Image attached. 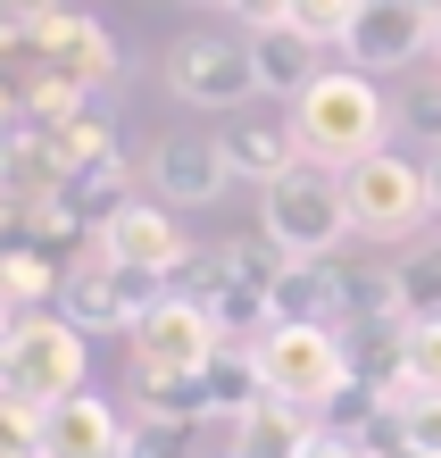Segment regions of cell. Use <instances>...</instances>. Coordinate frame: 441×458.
I'll list each match as a JSON object with an SVG mask.
<instances>
[{
	"label": "cell",
	"mask_w": 441,
	"mask_h": 458,
	"mask_svg": "<svg viewBox=\"0 0 441 458\" xmlns=\"http://www.w3.org/2000/svg\"><path fill=\"white\" fill-rule=\"evenodd\" d=\"M292 133H300V158H309V167L350 175L358 158L392 150V100L375 92V75H358V67H325L317 84L292 100Z\"/></svg>",
	"instance_id": "1"
},
{
	"label": "cell",
	"mask_w": 441,
	"mask_h": 458,
	"mask_svg": "<svg viewBox=\"0 0 441 458\" xmlns=\"http://www.w3.org/2000/svg\"><path fill=\"white\" fill-rule=\"evenodd\" d=\"M84 375H92V334H84V326H67L59 309L17 317L9 342H0V392L25 400V409H59V400L92 392Z\"/></svg>",
	"instance_id": "2"
},
{
	"label": "cell",
	"mask_w": 441,
	"mask_h": 458,
	"mask_svg": "<svg viewBox=\"0 0 441 458\" xmlns=\"http://www.w3.org/2000/svg\"><path fill=\"white\" fill-rule=\"evenodd\" d=\"M259 233L292 259H342L350 250V192L334 167H292L284 183L259 192Z\"/></svg>",
	"instance_id": "3"
},
{
	"label": "cell",
	"mask_w": 441,
	"mask_h": 458,
	"mask_svg": "<svg viewBox=\"0 0 441 458\" xmlns=\"http://www.w3.org/2000/svg\"><path fill=\"white\" fill-rule=\"evenodd\" d=\"M250 367H259V384H267L275 400H300V409H317V417L358 384L342 326H267V334L250 342Z\"/></svg>",
	"instance_id": "4"
},
{
	"label": "cell",
	"mask_w": 441,
	"mask_h": 458,
	"mask_svg": "<svg viewBox=\"0 0 441 458\" xmlns=\"http://www.w3.org/2000/svg\"><path fill=\"white\" fill-rule=\"evenodd\" d=\"M175 284L142 276V267L108 259L100 242H84V250H67V284H59V317L84 334H133L142 326V309H158Z\"/></svg>",
	"instance_id": "5"
},
{
	"label": "cell",
	"mask_w": 441,
	"mask_h": 458,
	"mask_svg": "<svg viewBox=\"0 0 441 458\" xmlns=\"http://www.w3.org/2000/svg\"><path fill=\"white\" fill-rule=\"evenodd\" d=\"M125 350H133V384H175V375H208V359L225 350V326L191 292H167L158 309H142Z\"/></svg>",
	"instance_id": "6"
},
{
	"label": "cell",
	"mask_w": 441,
	"mask_h": 458,
	"mask_svg": "<svg viewBox=\"0 0 441 458\" xmlns=\"http://www.w3.org/2000/svg\"><path fill=\"white\" fill-rule=\"evenodd\" d=\"M342 192H350V225L358 233H417L433 217V175H425V158H408V150L358 158L342 175Z\"/></svg>",
	"instance_id": "7"
},
{
	"label": "cell",
	"mask_w": 441,
	"mask_h": 458,
	"mask_svg": "<svg viewBox=\"0 0 441 458\" xmlns=\"http://www.w3.org/2000/svg\"><path fill=\"white\" fill-rule=\"evenodd\" d=\"M167 92L183 109H250L259 100L250 34H183L167 50Z\"/></svg>",
	"instance_id": "8"
},
{
	"label": "cell",
	"mask_w": 441,
	"mask_h": 458,
	"mask_svg": "<svg viewBox=\"0 0 441 458\" xmlns=\"http://www.w3.org/2000/svg\"><path fill=\"white\" fill-rule=\"evenodd\" d=\"M142 183H150L158 208H216L225 183H233L225 142H216V133H158L150 158H142Z\"/></svg>",
	"instance_id": "9"
},
{
	"label": "cell",
	"mask_w": 441,
	"mask_h": 458,
	"mask_svg": "<svg viewBox=\"0 0 441 458\" xmlns=\"http://www.w3.org/2000/svg\"><path fill=\"white\" fill-rule=\"evenodd\" d=\"M433 25H441L433 0H358V25H350L342 59H350L358 75L417 67V59H425V42H433Z\"/></svg>",
	"instance_id": "10"
},
{
	"label": "cell",
	"mask_w": 441,
	"mask_h": 458,
	"mask_svg": "<svg viewBox=\"0 0 441 458\" xmlns=\"http://www.w3.org/2000/svg\"><path fill=\"white\" fill-rule=\"evenodd\" d=\"M100 250L125 259V267H142V276H158V284H183V267L200 259V250L183 242L175 208H158V200H125L117 217L100 225Z\"/></svg>",
	"instance_id": "11"
},
{
	"label": "cell",
	"mask_w": 441,
	"mask_h": 458,
	"mask_svg": "<svg viewBox=\"0 0 441 458\" xmlns=\"http://www.w3.org/2000/svg\"><path fill=\"white\" fill-rule=\"evenodd\" d=\"M216 142H225L233 183H259V192L284 183L292 167H309V158H300V133H292V109H233Z\"/></svg>",
	"instance_id": "12"
},
{
	"label": "cell",
	"mask_w": 441,
	"mask_h": 458,
	"mask_svg": "<svg viewBox=\"0 0 441 458\" xmlns=\"http://www.w3.org/2000/svg\"><path fill=\"white\" fill-rule=\"evenodd\" d=\"M34 50H42V67L59 75V84H75V92H100L108 75H117V34H108L92 9L50 17L42 34H34Z\"/></svg>",
	"instance_id": "13"
},
{
	"label": "cell",
	"mask_w": 441,
	"mask_h": 458,
	"mask_svg": "<svg viewBox=\"0 0 441 458\" xmlns=\"http://www.w3.org/2000/svg\"><path fill=\"white\" fill-rule=\"evenodd\" d=\"M42 458H125V417L100 392H75L42 409Z\"/></svg>",
	"instance_id": "14"
},
{
	"label": "cell",
	"mask_w": 441,
	"mask_h": 458,
	"mask_svg": "<svg viewBox=\"0 0 441 458\" xmlns=\"http://www.w3.org/2000/svg\"><path fill=\"white\" fill-rule=\"evenodd\" d=\"M317 434H325L317 409H300V400H275V392H267L259 409L233 425V458H300Z\"/></svg>",
	"instance_id": "15"
},
{
	"label": "cell",
	"mask_w": 441,
	"mask_h": 458,
	"mask_svg": "<svg viewBox=\"0 0 441 458\" xmlns=\"http://www.w3.org/2000/svg\"><path fill=\"white\" fill-rule=\"evenodd\" d=\"M275 326H342V259H292L275 284Z\"/></svg>",
	"instance_id": "16"
},
{
	"label": "cell",
	"mask_w": 441,
	"mask_h": 458,
	"mask_svg": "<svg viewBox=\"0 0 441 458\" xmlns=\"http://www.w3.org/2000/svg\"><path fill=\"white\" fill-rule=\"evenodd\" d=\"M250 67H259V100H284V109L325 75V67H317V42H309V34H292V25L250 34Z\"/></svg>",
	"instance_id": "17"
},
{
	"label": "cell",
	"mask_w": 441,
	"mask_h": 458,
	"mask_svg": "<svg viewBox=\"0 0 441 458\" xmlns=\"http://www.w3.org/2000/svg\"><path fill=\"white\" fill-rule=\"evenodd\" d=\"M383 425H392V442H400V450L441 458V392H417V384L383 392Z\"/></svg>",
	"instance_id": "18"
},
{
	"label": "cell",
	"mask_w": 441,
	"mask_h": 458,
	"mask_svg": "<svg viewBox=\"0 0 441 458\" xmlns=\"http://www.w3.org/2000/svg\"><path fill=\"white\" fill-rule=\"evenodd\" d=\"M392 284H400V317H441V242H408L392 259Z\"/></svg>",
	"instance_id": "19"
},
{
	"label": "cell",
	"mask_w": 441,
	"mask_h": 458,
	"mask_svg": "<svg viewBox=\"0 0 441 458\" xmlns=\"http://www.w3.org/2000/svg\"><path fill=\"white\" fill-rule=\"evenodd\" d=\"M350 25H358V0H292V34H309L317 50H325V42L342 50Z\"/></svg>",
	"instance_id": "20"
},
{
	"label": "cell",
	"mask_w": 441,
	"mask_h": 458,
	"mask_svg": "<svg viewBox=\"0 0 441 458\" xmlns=\"http://www.w3.org/2000/svg\"><path fill=\"white\" fill-rule=\"evenodd\" d=\"M125 458H191V425H175V417H133L125 425Z\"/></svg>",
	"instance_id": "21"
},
{
	"label": "cell",
	"mask_w": 441,
	"mask_h": 458,
	"mask_svg": "<svg viewBox=\"0 0 441 458\" xmlns=\"http://www.w3.org/2000/svg\"><path fill=\"white\" fill-rule=\"evenodd\" d=\"M0 458H42V409L0 392Z\"/></svg>",
	"instance_id": "22"
},
{
	"label": "cell",
	"mask_w": 441,
	"mask_h": 458,
	"mask_svg": "<svg viewBox=\"0 0 441 458\" xmlns=\"http://www.w3.org/2000/svg\"><path fill=\"white\" fill-rule=\"evenodd\" d=\"M408 384L441 392V317H417V326H408Z\"/></svg>",
	"instance_id": "23"
},
{
	"label": "cell",
	"mask_w": 441,
	"mask_h": 458,
	"mask_svg": "<svg viewBox=\"0 0 441 458\" xmlns=\"http://www.w3.org/2000/svg\"><path fill=\"white\" fill-rule=\"evenodd\" d=\"M84 9V0H0V34H42L50 17Z\"/></svg>",
	"instance_id": "24"
},
{
	"label": "cell",
	"mask_w": 441,
	"mask_h": 458,
	"mask_svg": "<svg viewBox=\"0 0 441 458\" xmlns=\"http://www.w3.org/2000/svg\"><path fill=\"white\" fill-rule=\"evenodd\" d=\"M242 34H275V25H292V0H225Z\"/></svg>",
	"instance_id": "25"
},
{
	"label": "cell",
	"mask_w": 441,
	"mask_h": 458,
	"mask_svg": "<svg viewBox=\"0 0 441 458\" xmlns=\"http://www.w3.org/2000/svg\"><path fill=\"white\" fill-rule=\"evenodd\" d=\"M300 458H375V442H358V434H317Z\"/></svg>",
	"instance_id": "26"
},
{
	"label": "cell",
	"mask_w": 441,
	"mask_h": 458,
	"mask_svg": "<svg viewBox=\"0 0 441 458\" xmlns=\"http://www.w3.org/2000/svg\"><path fill=\"white\" fill-rule=\"evenodd\" d=\"M17 317H25V309L9 301V284H0V342H9V326H17Z\"/></svg>",
	"instance_id": "27"
},
{
	"label": "cell",
	"mask_w": 441,
	"mask_h": 458,
	"mask_svg": "<svg viewBox=\"0 0 441 458\" xmlns=\"http://www.w3.org/2000/svg\"><path fill=\"white\" fill-rule=\"evenodd\" d=\"M433 67H441V25H433Z\"/></svg>",
	"instance_id": "28"
},
{
	"label": "cell",
	"mask_w": 441,
	"mask_h": 458,
	"mask_svg": "<svg viewBox=\"0 0 441 458\" xmlns=\"http://www.w3.org/2000/svg\"><path fill=\"white\" fill-rule=\"evenodd\" d=\"M216 9H225V0H216Z\"/></svg>",
	"instance_id": "29"
}]
</instances>
